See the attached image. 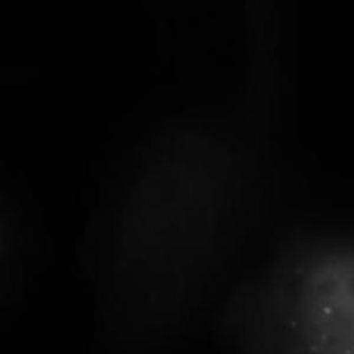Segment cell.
Listing matches in <instances>:
<instances>
[{"instance_id": "1", "label": "cell", "mask_w": 354, "mask_h": 354, "mask_svg": "<svg viewBox=\"0 0 354 354\" xmlns=\"http://www.w3.org/2000/svg\"><path fill=\"white\" fill-rule=\"evenodd\" d=\"M228 318L245 354H354V242L290 241Z\"/></svg>"}]
</instances>
